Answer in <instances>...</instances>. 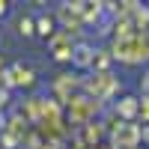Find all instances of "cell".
Segmentation results:
<instances>
[{"instance_id":"obj_1","label":"cell","mask_w":149,"mask_h":149,"mask_svg":"<svg viewBox=\"0 0 149 149\" xmlns=\"http://www.w3.org/2000/svg\"><path fill=\"white\" fill-rule=\"evenodd\" d=\"M3 12H6V6H3V3H0V15H3Z\"/></svg>"}]
</instances>
